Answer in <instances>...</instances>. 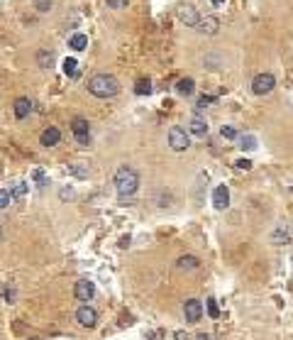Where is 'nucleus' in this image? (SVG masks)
<instances>
[{"mask_svg":"<svg viewBox=\"0 0 293 340\" xmlns=\"http://www.w3.org/2000/svg\"><path fill=\"white\" fill-rule=\"evenodd\" d=\"M69 47H71L73 52H83V49L88 47V37H86V35H81V32H76V35L69 39Z\"/></svg>","mask_w":293,"mask_h":340,"instance_id":"dca6fc26","label":"nucleus"},{"mask_svg":"<svg viewBox=\"0 0 293 340\" xmlns=\"http://www.w3.org/2000/svg\"><path fill=\"white\" fill-rule=\"evenodd\" d=\"M213 206L218 208V210H225V208L230 206V189L225 184L215 186V191H213Z\"/></svg>","mask_w":293,"mask_h":340,"instance_id":"1a4fd4ad","label":"nucleus"},{"mask_svg":"<svg viewBox=\"0 0 293 340\" xmlns=\"http://www.w3.org/2000/svg\"><path fill=\"white\" fill-rule=\"evenodd\" d=\"M76 321L81 323L83 328H95V323H98V311H95L93 306H81V308L76 311Z\"/></svg>","mask_w":293,"mask_h":340,"instance_id":"6e6552de","label":"nucleus"},{"mask_svg":"<svg viewBox=\"0 0 293 340\" xmlns=\"http://www.w3.org/2000/svg\"><path fill=\"white\" fill-rule=\"evenodd\" d=\"M218 25H220V20H218V18H213V15H208V18L198 20V25H196V30H198L201 35H215V32H218Z\"/></svg>","mask_w":293,"mask_h":340,"instance_id":"9d476101","label":"nucleus"},{"mask_svg":"<svg viewBox=\"0 0 293 340\" xmlns=\"http://www.w3.org/2000/svg\"><path fill=\"white\" fill-rule=\"evenodd\" d=\"M69 171H71L73 176H78V179H86V176H88V171L83 169V167H78V164H71V167H69Z\"/></svg>","mask_w":293,"mask_h":340,"instance_id":"cd10ccee","label":"nucleus"},{"mask_svg":"<svg viewBox=\"0 0 293 340\" xmlns=\"http://www.w3.org/2000/svg\"><path fill=\"white\" fill-rule=\"evenodd\" d=\"M188 130H191V135H196V137H205L208 135V123L203 118H193L191 125H188Z\"/></svg>","mask_w":293,"mask_h":340,"instance_id":"2eb2a0df","label":"nucleus"},{"mask_svg":"<svg viewBox=\"0 0 293 340\" xmlns=\"http://www.w3.org/2000/svg\"><path fill=\"white\" fill-rule=\"evenodd\" d=\"M108 3V8H112V10H122V8H127L129 0H105Z\"/></svg>","mask_w":293,"mask_h":340,"instance_id":"c85d7f7f","label":"nucleus"},{"mask_svg":"<svg viewBox=\"0 0 293 340\" xmlns=\"http://www.w3.org/2000/svg\"><path fill=\"white\" fill-rule=\"evenodd\" d=\"M71 196H73L71 189H61V198H71Z\"/></svg>","mask_w":293,"mask_h":340,"instance_id":"f704fd0d","label":"nucleus"},{"mask_svg":"<svg viewBox=\"0 0 293 340\" xmlns=\"http://www.w3.org/2000/svg\"><path fill=\"white\" fill-rule=\"evenodd\" d=\"M73 294H76L78 301H91L93 296H95V284L91 279H78L76 286H73Z\"/></svg>","mask_w":293,"mask_h":340,"instance_id":"0eeeda50","label":"nucleus"},{"mask_svg":"<svg viewBox=\"0 0 293 340\" xmlns=\"http://www.w3.org/2000/svg\"><path fill=\"white\" fill-rule=\"evenodd\" d=\"M196 340H210V335H205V333H201V335H196Z\"/></svg>","mask_w":293,"mask_h":340,"instance_id":"c9c22d12","label":"nucleus"},{"mask_svg":"<svg viewBox=\"0 0 293 340\" xmlns=\"http://www.w3.org/2000/svg\"><path fill=\"white\" fill-rule=\"evenodd\" d=\"M8 203H13V196H10V191L0 189V210H3V208H8Z\"/></svg>","mask_w":293,"mask_h":340,"instance_id":"bb28decb","label":"nucleus"},{"mask_svg":"<svg viewBox=\"0 0 293 340\" xmlns=\"http://www.w3.org/2000/svg\"><path fill=\"white\" fill-rule=\"evenodd\" d=\"M220 135H222L225 140H237V130H235L232 125H222V128H220Z\"/></svg>","mask_w":293,"mask_h":340,"instance_id":"b1692460","label":"nucleus"},{"mask_svg":"<svg viewBox=\"0 0 293 340\" xmlns=\"http://www.w3.org/2000/svg\"><path fill=\"white\" fill-rule=\"evenodd\" d=\"M71 130H73L76 142H78V145H83V147H88V142H91V128H88V120H86V118H73Z\"/></svg>","mask_w":293,"mask_h":340,"instance_id":"20e7f679","label":"nucleus"},{"mask_svg":"<svg viewBox=\"0 0 293 340\" xmlns=\"http://www.w3.org/2000/svg\"><path fill=\"white\" fill-rule=\"evenodd\" d=\"M193 88H196L193 78H181V81L176 83V91H179L181 95H191V93H193Z\"/></svg>","mask_w":293,"mask_h":340,"instance_id":"a211bd4d","label":"nucleus"},{"mask_svg":"<svg viewBox=\"0 0 293 340\" xmlns=\"http://www.w3.org/2000/svg\"><path fill=\"white\" fill-rule=\"evenodd\" d=\"M205 308H208V316H210V318H218L220 316V308H218V303H215V299H208V301H205Z\"/></svg>","mask_w":293,"mask_h":340,"instance_id":"393cba45","label":"nucleus"},{"mask_svg":"<svg viewBox=\"0 0 293 340\" xmlns=\"http://www.w3.org/2000/svg\"><path fill=\"white\" fill-rule=\"evenodd\" d=\"M134 93H137V95H149V93H152V83H149V78H142V81H137V86H134Z\"/></svg>","mask_w":293,"mask_h":340,"instance_id":"4be33fe9","label":"nucleus"},{"mask_svg":"<svg viewBox=\"0 0 293 340\" xmlns=\"http://www.w3.org/2000/svg\"><path fill=\"white\" fill-rule=\"evenodd\" d=\"M210 3H213V5H220V3H225V0H210Z\"/></svg>","mask_w":293,"mask_h":340,"instance_id":"e433bc0d","label":"nucleus"},{"mask_svg":"<svg viewBox=\"0 0 293 340\" xmlns=\"http://www.w3.org/2000/svg\"><path fill=\"white\" fill-rule=\"evenodd\" d=\"M5 299L13 301V299H15V289H5Z\"/></svg>","mask_w":293,"mask_h":340,"instance_id":"473e14b6","label":"nucleus"},{"mask_svg":"<svg viewBox=\"0 0 293 340\" xmlns=\"http://www.w3.org/2000/svg\"><path fill=\"white\" fill-rule=\"evenodd\" d=\"M59 140H61V133H59V128H47L42 137H39V142L44 145V147H54L59 145Z\"/></svg>","mask_w":293,"mask_h":340,"instance_id":"f8f14e48","label":"nucleus"},{"mask_svg":"<svg viewBox=\"0 0 293 340\" xmlns=\"http://www.w3.org/2000/svg\"><path fill=\"white\" fill-rule=\"evenodd\" d=\"M235 167H237V169L249 171V169H252V162H249V159H237V162H235Z\"/></svg>","mask_w":293,"mask_h":340,"instance_id":"2f4dec72","label":"nucleus"},{"mask_svg":"<svg viewBox=\"0 0 293 340\" xmlns=\"http://www.w3.org/2000/svg\"><path fill=\"white\" fill-rule=\"evenodd\" d=\"M174 338L176 340H188V335H186L183 330H176V333H174Z\"/></svg>","mask_w":293,"mask_h":340,"instance_id":"72a5a7b5","label":"nucleus"},{"mask_svg":"<svg viewBox=\"0 0 293 340\" xmlns=\"http://www.w3.org/2000/svg\"><path fill=\"white\" fill-rule=\"evenodd\" d=\"M35 5H37L39 13H47V10L52 8V0H35Z\"/></svg>","mask_w":293,"mask_h":340,"instance_id":"7c9ffc66","label":"nucleus"},{"mask_svg":"<svg viewBox=\"0 0 293 340\" xmlns=\"http://www.w3.org/2000/svg\"><path fill=\"white\" fill-rule=\"evenodd\" d=\"M176 267H179L181 272H193V269L201 267V260H198L196 255H186V257H181V260L176 262Z\"/></svg>","mask_w":293,"mask_h":340,"instance_id":"ddd939ff","label":"nucleus"},{"mask_svg":"<svg viewBox=\"0 0 293 340\" xmlns=\"http://www.w3.org/2000/svg\"><path fill=\"white\" fill-rule=\"evenodd\" d=\"M169 145H171V150L174 152H183L191 147V137H188V133L183 130V128H171L169 130Z\"/></svg>","mask_w":293,"mask_h":340,"instance_id":"7ed1b4c3","label":"nucleus"},{"mask_svg":"<svg viewBox=\"0 0 293 340\" xmlns=\"http://www.w3.org/2000/svg\"><path fill=\"white\" fill-rule=\"evenodd\" d=\"M183 316L188 323H198L203 318V303L201 299H188L183 303Z\"/></svg>","mask_w":293,"mask_h":340,"instance_id":"423d86ee","label":"nucleus"},{"mask_svg":"<svg viewBox=\"0 0 293 340\" xmlns=\"http://www.w3.org/2000/svg\"><path fill=\"white\" fill-rule=\"evenodd\" d=\"M288 238H291V233H288V228H283V225H278L274 230V235H271L274 245H286V243H288Z\"/></svg>","mask_w":293,"mask_h":340,"instance_id":"f3484780","label":"nucleus"},{"mask_svg":"<svg viewBox=\"0 0 293 340\" xmlns=\"http://www.w3.org/2000/svg\"><path fill=\"white\" fill-rule=\"evenodd\" d=\"M239 147L247 150V152L256 150V137L254 135H242V137H239Z\"/></svg>","mask_w":293,"mask_h":340,"instance_id":"aec40b11","label":"nucleus"},{"mask_svg":"<svg viewBox=\"0 0 293 340\" xmlns=\"http://www.w3.org/2000/svg\"><path fill=\"white\" fill-rule=\"evenodd\" d=\"M276 86V78L271 74H256L254 81H252V91H254L256 95H266L271 93Z\"/></svg>","mask_w":293,"mask_h":340,"instance_id":"39448f33","label":"nucleus"},{"mask_svg":"<svg viewBox=\"0 0 293 340\" xmlns=\"http://www.w3.org/2000/svg\"><path fill=\"white\" fill-rule=\"evenodd\" d=\"M210 103H215V95H201L198 98V108H208Z\"/></svg>","mask_w":293,"mask_h":340,"instance_id":"c756f323","label":"nucleus"},{"mask_svg":"<svg viewBox=\"0 0 293 340\" xmlns=\"http://www.w3.org/2000/svg\"><path fill=\"white\" fill-rule=\"evenodd\" d=\"M88 91L95 98H110V95H115L120 91V83H117L115 76H110V74H95L88 81Z\"/></svg>","mask_w":293,"mask_h":340,"instance_id":"f03ea898","label":"nucleus"},{"mask_svg":"<svg viewBox=\"0 0 293 340\" xmlns=\"http://www.w3.org/2000/svg\"><path fill=\"white\" fill-rule=\"evenodd\" d=\"M32 110V103H30V98H18L15 100V118L18 120H25L27 115Z\"/></svg>","mask_w":293,"mask_h":340,"instance_id":"4468645a","label":"nucleus"},{"mask_svg":"<svg viewBox=\"0 0 293 340\" xmlns=\"http://www.w3.org/2000/svg\"><path fill=\"white\" fill-rule=\"evenodd\" d=\"M64 74L69 76V78L78 76V61L76 59H64Z\"/></svg>","mask_w":293,"mask_h":340,"instance_id":"6ab92c4d","label":"nucleus"},{"mask_svg":"<svg viewBox=\"0 0 293 340\" xmlns=\"http://www.w3.org/2000/svg\"><path fill=\"white\" fill-rule=\"evenodd\" d=\"M27 191H30V186H27L25 181H18V184L13 186V191H10V196L20 201V198H25V196H27Z\"/></svg>","mask_w":293,"mask_h":340,"instance_id":"412c9836","label":"nucleus"},{"mask_svg":"<svg viewBox=\"0 0 293 340\" xmlns=\"http://www.w3.org/2000/svg\"><path fill=\"white\" fill-rule=\"evenodd\" d=\"M0 238H3V228H0Z\"/></svg>","mask_w":293,"mask_h":340,"instance_id":"4c0bfd02","label":"nucleus"},{"mask_svg":"<svg viewBox=\"0 0 293 340\" xmlns=\"http://www.w3.org/2000/svg\"><path fill=\"white\" fill-rule=\"evenodd\" d=\"M37 59H39L42 69H49V66L54 64V54H52V52H39V54H37Z\"/></svg>","mask_w":293,"mask_h":340,"instance_id":"5701e85b","label":"nucleus"},{"mask_svg":"<svg viewBox=\"0 0 293 340\" xmlns=\"http://www.w3.org/2000/svg\"><path fill=\"white\" fill-rule=\"evenodd\" d=\"M32 179H35V181H37V186H47V184H49V179H47V174H44V171H42V169H35V171H32Z\"/></svg>","mask_w":293,"mask_h":340,"instance_id":"a878e982","label":"nucleus"},{"mask_svg":"<svg viewBox=\"0 0 293 340\" xmlns=\"http://www.w3.org/2000/svg\"><path fill=\"white\" fill-rule=\"evenodd\" d=\"M179 18H181V22H186L188 27H196L198 20H201L193 5H181V8H179Z\"/></svg>","mask_w":293,"mask_h":340,"instance_id":"9b49d317","label":"nucleus"},{"mask_svg":"<svg viewBox=\"0 0 293 340\" xmlns=\"http://www.w3.org/2000/svg\"><path fill=\"white\" fill-rule=\"evenodd\" d=\"M115 189L120 193V198H127L139 189V174L132 167H120L115 171Z\"/></svg>","mask_w":293,"mask_h":340,"instance_id":"f257e3e1","label":"nucleus"}]
</instances>
